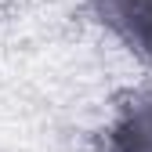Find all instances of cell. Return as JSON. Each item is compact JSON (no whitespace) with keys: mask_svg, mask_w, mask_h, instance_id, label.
<instances>
[{"mask_svg":"<svg viewBox=\"0 0 152 152\" xmlns=\"http://www.w3.org/2000/svg\"><path fill=\"white\" fill-rule=\"evenodd\" d=\"M102 152H152V87L116 98L102 130Z\"/></svg>","mask_w":152,"mask_h":152,"instance_id":"1","label":"cell"},{"mask_svg":"<svg viewBox=\"0 0 152 152\" xmlns=\"http://www.w3.org/2000/svg\"><path fill=\"white\" fill-rule=\"evenodd\" d=\"M87 7L141 65H152V0H87Z\"/></svg>","mask_w":152,"mask_h":152,"instance_id":"2","label":"cell"}]
</instances>
